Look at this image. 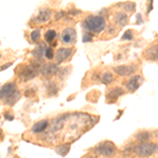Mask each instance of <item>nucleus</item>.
Listing matches in <instances>:
<instances>
[{"mask_svg": "<svg viewBox=\"0 0 158 158\" xmlns=\"http://www.w3.org/2000/svg\"><path fill=\"white\" fill-rule=\"evenodd\" d=\"M76 40V31L73 27H67L61 33V41L64 44H70V43L75 42Z\"/></svg>", "mask_w": 158, "mask_h": 158, "instance_id": "5", "label": "nucleus"}, {"mask_svg": "<svg viewBox=\"0 0 158 158\" xmlns=\"http://www.w3.org/2000/svg\"><path fill=\"white\" fill-rule=\"evenodd\" d=\"M135 7H136V6H135L134 2H127V3L123 4V9H124V11H127V12L135 11Z\"/></svg>", "mask_w": 158, "mask_h": 158, "instance_id": "24", "label": "nucleus"}, {"mask_svg": "<svg viewBox=\"0 0 158 158\" xmlns=\"http://www.w3.org/2000/svg\"><path fill=\"white\" fill-rule=\"evenodd\" d=\"M115 22L120 27H124L128 23V16L124 13H117L115 15Z\"/></svg>", "mask_w": 158, "mask_h": 158, "instance_id": "17", "label": "nucleus"}, {"mask_svg": "<svg viewBox=\"0 0 158 158\" xmlns=\"http://www.w3.org/2000/svg\"><path fill=\"white\" fill-rule=\"evenodd\" d=\"M136 67L135 65H119L115 68V72L120 76H129L135 72Z\"/></svg>", "mask_w": 158, "mask_h": 158, "instance_id": "11", "label": "nucleus"}, {"mask_svg": "<svg viewBox=\"0 0 158 158\" xmlns=\"http://www.w3.org/2000/svg\"><path fill=\"white\" fill-rule=\"evenodd\" d=\"M19 98H20V92L16 90L15 92H13L9 97H6L4 99V102H6V104H7V106H14V104L19 100Z\"/></svg>", "mask_w": 158, "mask_h": 158, "instance_id": "15", "label": "nucleus"}, {"mask_svg": "<svg viewBox=\"0 0 158 158\" xmlns=\"http://www.w3.org/2000/svg\"><path fill=\"white\" fill-rule=\"evenodd\" d=\"M150 137H151V135H150L149 132H146V131L139 132V133L136 135L137 140H138V141H141V142H146Z\"/></svg>", "mask_w": 158, "mask_h": 158, "instance_id": "19", "label": "nucleus"}, {"mask_svg": "<svg viewBox=\"0 0 158 158\" xmlns=\"http://www.w3.org/2000/svg\"><path fill=\"white\" fill-rule=\"evenodd\" d=\"M82 27L88 32L92 33H100L106 27V20L102 16H88L83 20Z\"/></svg>", "mask_w": 158, "mask_h": 158, "instance_id": "1", "label": "nucleus"}, {"mask_svg": "<svg viewBox=\"0 0 158 158\" xmlns=\"http://www.w3.org/2000/svg\"><path fill=\"white\" fill-rule=\"evenodd\" d=\"M142 82V77L139 75H135L132 78H130V80L127 82V89L130 92H135L138 90L140 83Z\"/></svg>", "mask_w": 158, "mask_h": 158, "instance_id": "9", "label": "nucleus"}, {"mask_svg": "<svg viewBox=\"0 0 158 158\" xmlns=\"http://www.w3.org/2000/svg\"><path fill=\"white\" fill-rule=\"evenodd\" d=\"M40 73L42 74L45 77H50V76H53L55 74L58 73L59 69H58L57 64H54V63H48V64H43L41 68L39 69Z\"/></svg>", "mask_w": 158, "mask_h": 158, "instance_id": "7", "label": "nucleus"}, {"mask_svg": "<svg viewBox=\"0 0 158 158\" xmlns=\"http://www.w3.org/2000/svg\"><path fill=\"white\" fill-rule=\"evenodd\" d=\"M143 55L148 60H152V61L158 60V44H154L152 47L148 48L144 51Z\"/></svg>", "mask_w": 158, "mask_h": 158, "instance_id": "10", "label": "nucleus"}, {"mask_svg": "<svg viewBox=\"0 0 158 158\" xmlns=\"http://www.w3.org/2000/svg\"><path fill=\"white\" fill-rule=\"evenodd\" d=\"M137 19H138V21H137L138 23H140V22H142V21H140V14L137 15Z\"/></svg>", "mask_w": 158, "mask_h": 158, "instance_id": "30", "label": "nucleus"}, {"mask_svg": "<svg viewBox=\"0 0 158 158\" xmlns=\"http://www.w3.org/2000/svg\"><path fill=\"white\" fill-rule=\"evenodd\" d=\"M38 65L37 64H29L25 65V67L22 68V70L20 71L18 74V77L20 79V81L22 82H27V81H30L31 79L35 78L38 74Z\"/></svg>", "mask_w": 158, "mask_h": 158, "instance_id": "2", "label": "nucleus"}, {"mask_svg": "<svg viewBox=\"0 0 158 158\" xmlns=\"http://www.w3.org/2000/svg\"><path fill=\"white\" fill-rule=\"evenodd\" d=\"M45 49H47V48L44 47V44H43V43H40V44H38L37 47H36V49L33 51L32 54H33L34 57H36L38 60H40L42 56L44 55Z\"/></svg>", "mask_w": 158, "mask_h": 158, "instance_id": "16", "label": "nucleus"}, {"mask_svg": "<svg viewBox=\"0 0 158 158\" xmlns=\"http://www.w3.org/2000/svg\"><path fill=\"white\" fill-rule=\"evenodd\" d=\"M92 34L90 32H86L85 35H83V38H82V40L85 42H89V41H92Z\"/></svg>", "mask_w": 158, "mask_h": 158, "instance_id": "26", "label": "nucleus"}, {"mask_svg": "<svg viewBox=\"0 0 158 158\" xmlns=\"http://www.w3.org/2000/svg\"><path fill=\"white\" fill-rule=\"evenodd\" d=\"M54 54H55V53H54V51H53L52 48H47V49H45L44 56H45V58H47V59H49V60L53 59V58H54V56H55Z\"/></svg>", "mask_w": 158, "mask_h": 158, "instance_id": "23", "label": "nucleus"}, {"mask_svg": "<svg viewBox=\"0 0 158 158\" xmlns=\"http://www.w3.org/2000/svg\"><path fill=\"white\" fill-rule=\"evenodd\" d=\"M157 146L153 142H141L138 146L135 147V152L137 155L142 157H148L154 154L157 150Z\"/></svg>", "mask_w": 158, "mask_h": 158, "instance_id": "4", "label": "nucleus"}, {"mask_svg": "<svg viewBox=\"0 0 158 158\" xmlns=\"http://www.w3.org/2000/svg\"><path fill=\"white\" fill-rule=\"evenodd\" d=\"M122 39L123 40H132L133 39V31L128 30L127 32H124V34L122 35Z\"/></svg>", "mask_w": 158, "mask_h": 158, "instance_id": "25", "label": "nucleus"}, {"mask_svg": "<svg viewBox=\"0 0 158 158\" xmlns=\"http://www.w3.org/2000/svg\"><path fill=\"white\" fill-rule=\"evenodd\" d=\"M2 138H3V133H2V131L0 130V141L2 140Z\"/></svg>", "mask_w": 158, "mask_h": 158, "instance_id": "29", "label": "nucleus"}, {"mask_svg": "<svg viewBox=\"0 0 158 158\" xmlns=\"http://www.w3.org/2000/svg\"><path fill=\"white\" fill-rule=\"evenodd\" d=\"M48 127H49V121H48V120L38 121L32 127V132H33V133H35V134L43 133V132L48 129Z\"/></svg>", "mask_w": 158, "mask_h": 158, "instance_id": "13", "label": "nucleus"}, {"mask_svg": "<svg viewBox=\"0 0 158 158\" xmlns=\"http://www.w3.org/2000/svg\"><path fill=\"white\" fill-rule=\"evenodd\" d=\"M12 64H13V63H12V62L6 63V64H3V65H2V67H1V68H0V70H1V71L6 70V69H7V68H10V67H11V65H12Z\"/></svg>", "mask_w": 158, "mask_h": 158, "instance_id": "27", "label": "nucleus"}, {"mask_svg": "<svg viewBox=\"0 0 158 158\" xmlns=\"http://www.w3.org/2000/svg\"><path fill=\"white\" fill-rule=\"evenodd\" d=\"M56 36H57V34H56V31L49 30V31H47V33H45L44 39L47 40L48 42H52L53 40H54L55 38H56Z\"/></svg>", "mask_w": 158, "mask_h": 158, "instance_id": "20", "label": "nucleus"}, {"mask_svg": "<svg viewBox=\"0 0 158 158\" xmlns=\"http://www.w3.org/2000/svg\"><path fill=\"white\" fill-rule=\"evenodd\" d=\"M4 117H6V119H9V120H13V118H14V117L11 116V115H9V114H7V113L4 114Z\"/></svg>", "mask_w": 158, "mask_h": 158, "instance_id": "28", "label": "nucleus"}, {"mask_svg": "<svg viewBox=\"0 0 158 158\" xmlns=\"http://www.w3.org/2000/svg\"><path fill=\"white\" fill-rule=\"evenodd\" d=\"M70 151V143H65V144H61L56 148V152L58 153L61 156H65Z\"/></svg>", "mask_w": 158, "mask_h": 158, "instance_id": "18", "label": "nucleus"}, {"mask_svg": "<svg viewBox=\"0 0 158 158\" xmlns=\"http://www.w3.org/2000/svg\"><path fill=\"white\" fill-rule=\"evenodd\" d=\"M123 93H124V91L122 90L121 88L113 89V90L110 91L108 93V95H106V100H108L109 102H114V101H116L117 99L119 98V96H121Z\"/></svg>", "mask_w": 158, "mask_h": 158, "instance_id": "12", "label": "nucleus"}, {"mask_svg": "<svg viewBox=\"0 0 158 158\" xmlns=\"http://www.w3.org/2000/svg\"><path fill=\"white\" fill-rule=\"evenodd\" d=\"M97 154L104 157H112L116 153V147L112 141H103L99 143L95 149Z\"/></svg>", "mask_w": 158, "mask_h": 158, "instance_id": "3", "label": "nucleus"}, {"mask_svg": "<svg viewBox=\"0 0 158 158\" xmlns=\"http://www.w3.org/2000/svg\"><path fill=\"white\" fill-rule=\"evenodd\" d=\"M73 50L70 48H60L56 53V62L61 63L64 60H67L70 58V56L72 55Z\"/></svg>", "mask_w": 158, "mask_h": 158, "instance_id": "8", "label": "nucleus"}, {"mask_svg": "<svg viewBox=\"0 0 158 158\" xmlns=\"http://www.w3.org/2000/svg\"><path fill=\"white\" fill-rule=\"evenodd\" d=\"M85 158H96V157H94V156H86Z\"/></svg>", "mask_w": 158, "mask_h": 158, "instance_id": "31", "label": "nucleus"}, {"mask_svg": "<svg viewBox=\"0 0 158 158\" xmlns=\"http://www.w3.org/2000/svg\"><path fill=\"white\" fill-rule=\"evenodd\" d=\"M30 37H31V40H32L33 42H36L39 40V38H40V30H35V31H33L32 33H31V35H30Z\"/></svg>", "mask_w": 158, "mask_h": 158, "instance_id": "22", "label": "nucleus"}, {"mask_svg": "<svg viewBox=\"0 0 158 158\" xmlns=\"http://www.w3.org/2000/svg\"><path fill=\"white\" fill-rule=\"evenodd\" d=\"M16 91V83L15 82H7L6 85L0 86V100L9 97L13 92Z\"/></svg>", "mask_w": 158, "mask_h": 158, "instance_id": "6", "label": "nucleus"}, {"mask_svg": "<svg viewBox=\"0 0 158 158\" xmlns=\"http://www.w3.org/2000/svg\"><path fill=\"white\" fill-rule=\"evenodd\" d=\"M101 80L106 85H110V83H112L114 81V76L111 73H104L102 77H101Z\"/></svg>", "mask_w": 158, "mask_h": 158, "instance_id": "21", "label": "nucleus"}, {"mask_svg": "<svg viewBox=\"0 0 158 158\" xmlns=\"http://www.w3.org/2000/svg\"><path fill=\"white\" fill-rule=\"evenodd\" d=\"M51 15H52V12H51L49 9L40 10L39 13H38V15H37V17L35 18V21H37V22H47L48 20H50Z\"/></svg>", "mask_w": 158, "mask_h": 158, "instance_id": "14", "label": "nucleus"}]
</instances>
